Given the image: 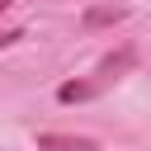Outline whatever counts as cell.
I'll use <instances>...</instances> for the list:
<instances>
[{
	"instance_id": "6da1fadb",
	"label": "cell",
	"mask_w": 151,
	"mask_h": 151,
	"mask_svg": "<svg viewBox=\"0 0 151 151\" xmlns=\"http://www.w3.org/2000/svg\"><path fill=\"white\" fill-rule=\"evenodd\" d=\"M132 66H137V47H132V42H123L118 52L99 57V61H94V71H90L85 80H66V85H57V104H85V99L104 94L113 80H123Z\"/></svg>"
},
{
	"instance_id": "7a4b0ae2",
	"label": "cell",
	"mask_w": 151,
	"mask_h": 151,
	"mask_svg": "<svg viewBox=\"0 0 151 151\" xmlns=\"http://www.w3.org/2000/svg\"><path fill=\"white\" fill-rule=\"evenodd\" d=\"M123 19H127V5H90V9L80 14V28L94 33V28H113V24H123Z\"/></svg>"
},
{
	"instance_id": "3957f363",
	"label": "cell",
	"mask_w": 151,
	"mask_h": 151,
	"mask_svg": "<svg viewBox=\"0 0 151 151\" xmlns=\"http://www.w3.org/2000/svg\"><path fill=\"white\" fill-rule=\"evenodd\" d=\"M38 151H94V137H66V132H42Z\"/></svg>"
},
{
	"instance_id": "277c9868",
	"label": "cell",
	"mask_w": 151,
	"mask_h": 151,
	"mask_svg": "<svg viewBox=\"0 0 151 151\" xmlns=\"http://www.w3.org/2000/svg\"><path fill=\"white\" fill-rule=\"evenodd\" d=\"M24 38H28L24 28H5V33H0V52H5V47H14V42H24Z\"/></svg>"
},
{
	"instance_id": "5b68a950",
	"label": "cell",
	"mask_w": 151,
	"mask_h": 151,
	"mask_svg": "<svg viewBox=\"0 0 151 151\" xmlns=\"http://www.w3.org/2000/svg\"><path fill=\"white\" fill-rule=\"evenodd\" d=\"M9 5H14V0H0V9H9Z\"/></svg>"
}]
</instances>
